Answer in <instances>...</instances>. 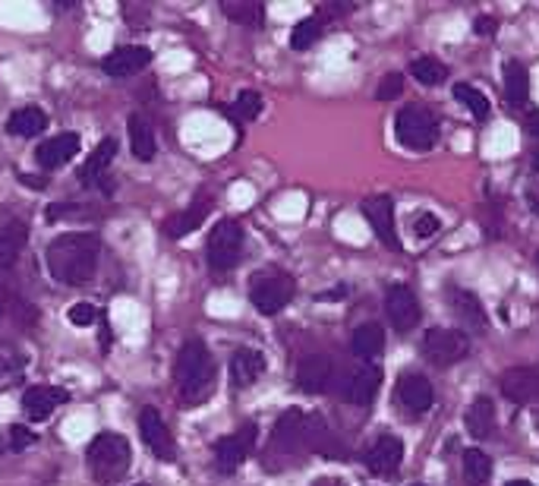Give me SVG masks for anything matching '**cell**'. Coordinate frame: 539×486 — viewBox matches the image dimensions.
<instances>
[{"label":"cell","instance_id":"37","mask_svg":"<svg viewBox=\"0 0 539 486\" xmlns=\"http://www.w3.org/2000/svg\"><path fill=\"white\" fill-rule=\"evenodd\" d=\"M439 228H441V221L435 219L432 212H423V215H416V219H414V231H416V238H420V240H429L432 234H439Z\"/></svg>","mask_w":539,"mask_h":486},{"label":"cell","instance_id":"28","mask_svg":"<svg viewBox=\"0 0 539 486\" xmlns=\"http://www.w3.org/2000/svg\"><path fill=\"white\" fill-rule=\"evenodd\" d=\"M205 215H209V200H202V196H199V200L192 202V206L186 209L183 215H177V219L171 221V225H168V234H171L174 240L186 238V234H192L199 225H202Z\"/></svg>","mask_w":539,"mask_h":486},{"label":"cell","instance_id":"17","mask_svg":"<svg viewBox=\"0 0 539 486\" xmlns=\"http://www.w3.org/2000/svg\"><path fill=\"white\" fill-rule=\"evenodd\" d=\"M79 145H82V139L76 136V133H57V136H51L48 143L38 145L35 158L44 171H54V168H63V164L79 152Z\"/></svg>","mask_w":539,"mask_h":486},{"label":"cell","instance_id":"21","mask_svg":"<svg viewBox=\"0 0 539 486\" xmlns=\"http://www.w3.org/2000/svg\"><path fill=\"white\" fill-rule=\"evenodd\" d=\"M262 373H265V357L253 348H240L234 354V360H230V376H234V382L240 388L253 386Z\"/></svg>","mask_w":539,"mask_h":486},{"label":"cell","instance_id":"45","mask_svg":"<svg viewBox=\"0 0 539 486\" xmlns=\"http://www.w3.org/2000/svg\"><path fill=\"white\" fill-rule=\"evenodd\" d=\"M505 486H534V483H530V481H508Z\"/></svg>","mask_w":539,"mask_h":486},{"label":"cell","instance_id":"14","mask_svg":"<svg viewBox=\"0 0 539 486\" xmlns=\"http://www.w3.org/2000/svg\"><path fill=\"white\" fill-rule=\"evenodd\" d=\"M401 462H404V443L397 436H391V433L378 436L376 445L369 449V455H366V468L378 477L395 474V471L401 468Z\"/></svg>","mask_w":539,"mask_h":486},{"label":"cell","instance_id":"11","mask_svg":"<svg viewBox=\"0 0 539 486\" xmlns=\"http://www.w3.org/2000/svg\"><path fill=\"white\" fill-rule=\"evenodd\" d=\"M363 215L385 247L401 249V240H397V231H395V202H391V196L385 193L369 196V200L363 202Z\"/></svg>","mask_w":539,"mask_h":486},{"label":"cell","instance_id":"7","mask_svg":"<svg viewBox=\"0 0 539 486\" xmlns=\"http://www.w3.org/2000/svg\"><path fill=\"white\" fill-rule=\"evenodd\" d=\"M423 350L439 367H451V363L464 360L470 354V338L460 329H429L423 338Z\"/></svg>","mask_w":539,"mask_h":486},{"label":"cell","instance_id":"43","mask_svg":"<svg viewBox=\"0 0 539 486\" xmlns=\"http://www.w3.org/2000/svg\"><path fill=\"white\" fill-rule=\"evenodd\" d=\"M527 202H530V209L539 215V187H530V193H527Z\"/></svg>","mask_w":539,"mask_h":486},{"label":"cell","instance_id":"13","mask_svg":"<svg viewBox=\"0 0 539 486\" xmlns=\"http://www.w3.org/2000/svg\"><path fill=\"white\" fill-rule=\"evenodd\" d=\"M152 63V51L143 48V44H126V48H117L105 57V73L114 76V79H126V76L143 73Z\"/></svg>","mask_w":539,"mask_h":486},{"label":"cell","instance_id":"34","mask_svg":"<svg viewBox=\"0 0 539 486\" xmlns=\"http://www.w3.org/2000/svg\"><path fill=\"white\" fill-rule=\"evenodd\" d=\"M454 98H458L464 107H470V114H473L477 120H486V117H489V98H486V95L479 92V89L458 82V86H454Z\"/></svg>","mask_w":539,"mask_h":486},{"label":"cell","instance_id":"10","mask_svg":"<svg viewBox=\"0 0 539 486\" xmlns=\"http://www.w3.org/2000/svg\"><path fill=\"white\" fill-rule=\"evenodd\" d=\"M385 313H388L391 325L397 332H410L420 322V300L410 291V285L397 281V285L388 287V294H385Z\"/></svg>","mask_w":539,"mask_h":486},{"label":"cell","instance_id":"5","mask_svg":"<svg viewBox=\"0 0 539 486\" xmlns=\"http://www.w3.org/2000/svg\"><path fill=\"white\" fill-rule=\"evenodd\" d=\"M293 297V278L284 272H259L249 285V300L262 316L281 313Z\"/></svg>","mask_w":539,"mask_h":486},{"label":"cell","instance_id":"2","mask_svg":"<svg viewBox=\"0 0 539 486\" xmlns=\"http://www.w3.org/2000/svg\"><path fill=\"white\" fill-rule=\"evenodd\" d=\"M177 392L186 405H202L215 392V360L202 341H186L174 363Z\"/></svg>","mask_w":539,"mask_h":486},{"label":"cell","instance_id":"42","mask_svg":"<svg viewBox=\"0 0 539 486\" xmlns=\"http://www.w3.org/2000/svg\"><path fill=\"white\" fill-rule=\"evenodd\" d=\"M524 124H527V133H534V136L539 139V111H530Z\"/></svg>","mask_w":539,"mask_h":486},{"label":"cell","instance_id":"40","mask_svg":"<svg viewBox=\"0 0 539 486\" xmlns=\"http://www.w3.org/2000/svg\"><path fill=\"white\" fill-rule=\"evenodd\" d=\"M32 443H35V433H32V430H25V426H13V430H10V449L13 452L29 449Z\"/></svg>","mask_w":539,"mask_h":486},{"label":"cell","instance_id":"46","mask_svg":"<svg viewBox=\"0 0 539 486\" xmlns=\"http://www.w3.org/2000/svg\"><path fill=\"white\" fill-rule=\"evenodd\" d=\"M534 158H536V162H534V168L539 171V152H536V155H534Z\"/></svg>","mask_w":539,"mask_h":486},{"label":"cell","instance_id":"15","mask_svg":"<svg viewBox=\"0 0 539 486\" xmlns=\"http://www.w3.org/2000/svg\"><path fill=\"white\" fill-rule=\"evenodd\" d=\"M310 424L312 420L303 417V411L291 407L284 417L274 424V449L281 452H297L303 443H310Z\"/></svg>","mask_w":539,"mask_h":486},{"label":"cell","instance_id":"3","mask_svg":"<svg viewBox=\"0 0 539 486\" xmlns=\"http://www.w3.org/2000/svg\"><path fill=\"white\" fill-rule=\"evenodd\" d=\"M88 471L98 483H120L126 477L133 464V449L130 439L120 436V433H98V436L88 443L86 452Z\"/></svg>","mask_w":539,"mask_h":486},{"label":"cell","instance_id":"24","mask_svg":"<svg viewBox=\"0 0 539 486\" xmlns=\"http://www.w3.org/2000/svg\"><path fill=\"white\" fill-rule=\"evenodd\" d=\"M130 145H133V155H136L139 162H152L158 152L155 130H152V124L143 117V114H133L130 117Z\"/></svg>","mask_w":539,"mask_h":486},{"label":"cell","instance_id":"32","mask_svg":"<svg viewBox=\"0 0 539 486\" xmlns=\"http://www.w3.org/2000/svg\"><path fill=\"white\" fill-rule=\"evenodd\" d=\"M410 73H414L416 82H423V86H439V82L448 76V67L426 54V57H416V61L410 63Z\"/></svg>","mask_w":539,"mask_h":486},{"label":"cell","instance_id":"23","mask_svg":"<svg viewBox=\"0 0 539 486\" xmlns=\"http://www.w3.org/2000/svg\"><path fill=\"white\" fill-rule=\"evenodd\" d=\"M350 350H354L359 360H372V357L382 354V350H385V332H382V325H376V322L357 325L354 335H350Z\"/></svg>","mask_w":539,"mask_h":486},{"label":"cell","instance_id":"47","mask_svg":"<svg viewBox=\"0 0 539 486\" xmlns=\"http://www.w3.org/2000/svg\"><path fill=\"white\" fill-rule=\"evenodd\" d=\"M0 316H4V297H0Z\"/></svg>","mask_w":539,"mask_h":486},{"label":"cell","instance_id":"41","mask_svg":"<svg viewBox=\"0 0 539 486\" xmlns=\"http://www.w3.org/2000/svg\"><path fill=\"white\" fill-rule=\"evenodd\" d=\"M496 25H498V23H496L492 16H479L473 29H477V35H492V32H496Z\"/></svg>","mask_w":539,"mask_h":486},{"label":"cell","instance_id":"25","mask_svg":"<svg viewBox=\"0 0 539 486\" xmlns=\"http://www.w3.org/2000/svg\"><path fill=\"white\" fill-rule=\"evenodd\" d=\"M464 426L470 436L486 439L492 430H496V407H492L489 398H477L464 414Z\"/></svg>","mask_w":539,"mask_h":486},{"label":"cell","instance_id":"35","mask_svg":"<svg viewBox=\"0 0 539 486\" xmlns=\"http://www.w3.org/2000/svg\"><path fill=\"white\" fill-rule=\"evenodd\" d=\"M319 35H322V19H319V16L303 19V23L293 25V32H291V48H293V51L312 48V44L319 42Z\"/></svg>","mask_w":539,"mask_h":486},{"label":"cell","instance_id":"29","mask_svg":"<svg viewBox=\"0 0 539 486\" xmlns=\"http://www.w3.org/2000/svg\"><path fill=\"white\" fill-rule=\"evenodd\" d=\"M114 155H117V139H101L98 149L92 152V158H88L86 168H82V177H86V181H98V177L111 168Z\"/></svg>","mask_w":539,"mask_h":486},{"label":"cell","instance_id":"12","mask_svg":"<svg viewBox=\"0 0 539 486\" xmlns=\"http://www.w3.org/2000/svg\"><path fill=\"white\" fill-rule=\"evenodd\" d=\"M502 395L515 405H534L539 401V367H511L502 373Z\"/></svg>","mask_w":539,"mask_h":486},{"label":"cell","instance_id":"16","mask_svg":"<svg viewBox=\"0 0 539 486\" xmlns=\"http://www.w3.org/2000/svg\"><path fill=\"white\" fill-rule=\"evenodd\" d=\"M378 386H382V369H378L376 363H363V367L348 379V386H344V398L357 407H366L376 401Z\"/></svg>","mask_w":539,"mask_h":486},{"label":"cell","instance_id":"20","mask_svg":"<svg viewBox=\"0 0 539 486\" xmlns=\"http://www.w3.org/2000/svg\"><path fill=\"white\" fill-rule=\"evenodd\" d=\"M397 395H401L404 407H410L414 414H423L432 407V386L420 373H404L397 379Z\"/></svg>","mask_w":539,"mask_h":486},{"label":"cell","instance_id":"48","mask_svg":"<svg viewBox=\"0 0 539 486\" xmlns=\"http://www.w3.org/2000/svg\"><path fill=\"white\" fill-rule=\"evenodd\" d=\"M416 486H420V483H416Z\"/></svg>","mask_w":539,"mask_h":486},{"label":"cell","instance_id":"44","mask_svg":"<svg viewBox=\"0 0 539 486\" xmlns=\"http://www.w3.org/2000/svg\"><path fill=\"white\" fill-rule=\"evenodd\" d=\"M23 183H29V187H35V190H42V187H44V183L38 181V177H25V174H23Z\"/></svg>","mask_w":539,"mask_h":486},{"label":"cell","instance_id":"39","mask_svg":"<svg viewBox=\"0 0 539 486\" xmlns=\"http://www.w3.org/2000/svg\"><path fill=\"white\" fill-rule=\"evenodd\" d=\"M401 92H404V76L391 73V76H385L382 86H378V101H391V98H397Z\"/></svg>","mask_w":539,"mask_h":486},{"label":"cell","instance_id":"27","mask_svg":"<svg viewBox=\"0 0 539 486\" xmlns=\"http://www.w3.org/2000/svg\"><path fill=\"white\" fill-rule=\"evenodd\" d=\"M505 95L515 107H524L530 98V73L521 61L505 63Z\"/></svg>","mask_w":539,"mask_h":486},{"label":"cell","instance_id":"22","mask_svg":"<svg viewBox=\"0 0 539 486\" xmlns=\"http://www.w3.org/2000/svg\"><path fill=\"white\" fill-rule=\"evenodd\" d=\"M44 126H48V117H44V111L35 105L19 107V111H13L10 120H6V133H10V136H19V139L38 136V133H44Z\"/></svg>","mask_w":539,"mask_h":486},{"label":"cell","instance_id":"30","mask_svg":"<svg viewBox=\"0 0 539 486\" xmlns=\"http://www.w3.org/2000/svg\"><path fill=\"white\" fill-rule=\"evenodd\" d=\"M221 10H224V16L234 19V23H240V25H259L262 16H265L262 4H253V0H224Z\"/></svg>","mask_w":539,"mask_h":486},{"label":"cell","instance_id":"8","mask_svg":"<svg viewBox=\"0 0 539 486\" xmlns=\"http://www.w3.org/2000/svg\"><path fill=\"white\" fill-rule=\"evenodd\" d=\"M139 436L155 458H162V462H174L177 458L174 436H171L168 424L155 407H143V414H139Z\"/></svg>","mask_w":539,"mask_h":486},{"label":"cell","instance_id":"9","mask_svg":"<svg viewBox=\"0 0 539 486\" xmlns=\"http://www.w3.org/2000/svg\"><path fill=\"white\" fill-rule=\"evenodd\" d=\"M256 445V426L246 424L234 433V436H224L215 443V468L221 474H234L243 462H246L249 449Z\"/></svg>","mask_w":539,"mask_h":486},{"label":"cell","instance_id":"6","mask_svg":"<svg viewBox=\"0 0 539 486\" xmlns=\"http://www.w3.org/2000/svg\"><path fill=\"white\" fill-rule=\"evenodd\" d=\"M243 256V228L237 221L224 219L209 234V266L215 272H228Z\"/></svg>","mask_w":539,"mask_h":486},{"label":"cell","instance_id":"36","mask_svg":"<svg viewBox=\"0 0 539 486\" xmlns=\"http://www.w3.org/2000/svg\"><path fill=\"white\" fill-rule=\"evenodd\" d=\"M262 114V95L259 92H240L234 101V117L240 120H256Z\"/></svg>","mask_w":539,"mask_h":486},{"label":"cell","instance_id":"18","mask_svg":"<svg viewBox=\"0 0 539 486\" xmlns=\"http://www.w3.org/2000/svg\"><path fill=\"white\" fill-rule=\"evenodd\" d=\"M67 398L70 395L57 386H32L23 395V411L29 414V420H48L51 411H57Z\"/></svg>","mask_w":539,"mask_h":486},{"label":"cell","instance_id":"31","mask_svg":"<svg viewBox=\"0 0 539 486\" xmlns=\"http://www.w3.org/2000/svg\"><path fill=\"white\" fill-rule=\"evenodd\" d=\"M451 304H454V310H458V316L464 319L467 325H477V329H483V325H486V313H483V306H479V300L473 297L470 291H451Z\"/></svg>","mask_w":539,"mask_h":486},{"label":"cell","instance_id":"19","mask_svg":"<svg viewBox=\"0 0 539 486\" xmlns=\"http://www.w3.org/2000/svg\"><path fill=\"white\" fill-rule=\"evenodd\" d=\"M331 373H335V367H331L329 357L322 354H312V357H303L297 367V386L303 388V392L310 395H319L329 388L331 382Z\"/></svg>","mask_w":539,"mask_h":486},{"label":"cell","instance_id":"38","mask_svg":"<svg viewBox=\"0 0 539 486\" xmlns=\"http://www.w3.org/2000/svg\"><path fill=\"white\" fill-rule=\"evenodd\" d=\"M67 319L73 325H92L95 319H98V310H95L92 304H73L67 310Z\"/></svg>","mask_w":539,"mask_h":486},{"label":"cell","instance_id":"26","mask_svg":"<svg viewBox=\"0 0 539 486\" xmlns=\"http://www.w3.org/2000/svg\"><path fill=\"white\" fill-rule=\"evenodd\" d=\"M25 240H29V228L25 221H10V225L0 228V268L13 266L23 253Z\"/></svg>","mask_w":539,"mask_h":486},{"label":"cell","instance_id":"4","mask_svg":"<svg viewBox=\"0 0 539 486\" xmlns=\"http://www.w3.org/2000/svg\"><path fill=\"white\" fill-rule=\"evenodd\" d=\"M395 133H397V143H401L404 149L426 152V149H432L435 139H439V124H435L432 111L410 105V107H404V111L397 114Z\"/></svg>","mask_w":539,"mask_h":486},{"label":"cell","instance_id":"1","mask_svg":"<svg viewBox=\"0 0 539 486\" xmlns=\"http://www.w3.org/2000/svg\"><path fill=\"white\" fill-rule=\"evenodd\" d=\"M101 259V243L95 234H60L44 249V266L60 285H86L95 278Z\"/></svg>","mask_w":539,"mask_h":486},{"label":"cell","instance_id":"33","mask_svg":"<svg viewBox=\"0 0 539 486\" xmlns=\"http://www.w3.org/2000/svg\"><path fill=\"white\" fill-rule=\"evenodd\" d=\"M489 474H492L489 455H486V452H479V449L467 452V455H464V477H467V483L483 486L486 481H489Z\"/></svg>","mask_w":539,"mask_h":486}]
</instances>
